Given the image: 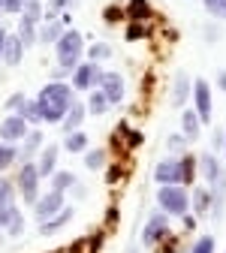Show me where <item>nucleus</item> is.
I'll use <instances>...</instances> for the list:
<instances>
[{"instance_id":"35","label":"nucleus","mask_w":226,"mask_h":253,"mask_svg":"<svg viewBox=\"0 0 226 253\" xmlns=\"http://www.w3.org/2000/svg\"><path fill=\"white\" fill-rule=\"evenodd\" d=\"M184 142H187V136H184V133H175V136H169V139H166V148L172 151V157H175V154H181V151L187 148Z\"/></svg>"},{"instance_id":"12","label":"nucleus","mask_w":226,"mask_h":253,"mask_svg":"<svg viewBox=\"0 0 226 253\" xmlns=\"http://www.w3.org/2000/svg\"><path fill=\"white\" fill-rule=\"evenodd\" d=\"M63 205H67V202H63V193H60V190H51V193H43V196L34 202V214H37L40 220H48V217L57 214Z\"/></svg>"},{"instance_id":"29","label":"nucleus","mask_w":226,"mask_h":253,"mask_svg":"<svg viewBox=\"0 0 226 253\" xmlns=\"http://www.w3.org/2000/svg\"><path fill=\"white\" fill-rule=\"evenodd\" d=\"M85 166H88L90 172H96V169H103V166H106V151H103V148H93V151H85Z\"/></svg>"},{"instance_id":"33","label":"nucleus","mask_w":226,"mask_h":253,"mask_svg":"<svg viewBox=\"0 0 226 253\" xmlns=\"http://www.w3.org/2000/svg\"><path fill=\"white\" fill-rule=\"evenodd\" d=\"M202 3H205L208 15H214V18L226 21V0H202Z\"/></svg>"},{"instance_id":"5","label":"nucleus","mask_w":226,"mask_h":253,"mask_svg":"<svg viewBox=\"0 0 226 253\" xmlns=\"http://www.w3.org/2000/svg\"><path fill=\"white\" fill-rule=\"evenodd\" d=\"M157 205L169 217H184L190 211V193L184 184H160L157 190Z\"/></svg>"},{"instance_id":"34","label":"nucleus","mask_w":226,"mask_h":253,"mask_svg":"<svg viewBox=\"0 0 226 253\" xmlns=\"http://www.w3.org/2000/svg\"><path fill=\"white\" fill-rule=\"evenodd\" d=\"M190 253H214V238L211 235H202L199 241H193Z\"/></svg>"},{"instance_id":"47","label":"nucleus","mask_w":226,"mask_h":253,"mask_svg":"<svg viewBox=\"0 0 226 253\" xmlns=\"http://www.w3.org/2000/svg\"><path fill=\"white\" fill-rule=\"evenodd\" d=\"M67 253H85V241H76V244H73Z\"/></svg>"},{"instance_id":"10","label":"nucleus","mask_w":226,"mask_h":253,"mask_svg":"<svg viewBox=\"0 0 226 253\" xmlns=\"http://www.w3.org/2000/svg\"><path fill=\"white\" fill-rule=\"evenodd\" d=\"M27 133H30V124L21 115H9L0 121V139L3 142H21Z\"/></svg>"},{"instance_id":"37","label":"nucleus","mask_w":226,"mask_h":253,"mask_svg":"<svg viewBox=\"0 0 226 253\" xmlns=\"http://www.w3.org/2000/svg\"><path fill=\"white\" fill-rule=\"evenodd\" d=\"M145 34H148V30H145V24H139V21L127 27V40H142Z\"/></svg>"},{"instance_id":"43","label":"nucleus","mask_w":226,"mask_h":253,"mask_svg":"<svg viewBox=\"0 0 226 253\" xmlns=\"http://www.w3.org/2000/svg\"><path fill=\"white\" fill-rule=\"evenodd\" d=\"M103 247V235H96V238H90V253H96Z\"/></svg>"},{"instance_id":"31","label":"nucleus","mask_w":226,"mask_h":253,"mask_svg":"<svg viewBox=\"0 0 226 253\" xmlns=\"http://www.w3.org/2000/svg\"><path fill=\"white\" fill-rule=\"evenodd\" d=\"M106 57H112V48H109L106 42H93V45L88 48V60H93V63H100V60H106Z\"/></svg>"},{"instance_id":"28","label":"nucleus","mask_w":226,"mask_h":253,"mask_svg":"<svg viewBox=\"0 0 226 253\" xmlns=\"http://www.w3.org/2000/svg\"><path fill=\"white\" fill-rule=\"evenodd\" d=\"M79 181H76V175L73 172H57L54 169V175H51V190H60V193H67V190H73Z\"/></svg>"},{"instance_id":"49","label":"nucleus","mask_w":226,"mask_h":253,"mask_svg":"<svg viewBox=\"0 0 226 253\" xmlns=\"http://www.w3.org/2000/svg\"><path fill=\"white\" fill-rule=\"evenodd\" d=\"M223 157H226V139H223Z\"/></svg>"},{"instance_id":"16","label":"nucleus","mask_w":226,"mask_h":253,"mask_svg":"<svg viewBox=\"0 0 226 253\" xmlns=\"http://www.w3.org/2000/svg\"><path fill=\"white\" fill-rule=\"evenodd\" d=\"M196 166H199V172H202V178H205L208 184H214L217 178H223V175H226V169L220 166V160H217L214 154H202L199 160H196Z\"/></svg>"},{"instance_id":"27","label":"nucleus","mask_w":226,"mask_h":253,"mask_svg":"<svg viewBox=\"0 0 226 253\" xmlns=\"http://www.w3.org/2000/svg\"><path fill=\"white\" fill-rule=\"evenodd\" d=\"M148 15H151V3H148V0H130V6H127V18L142 24Z\"/></svg>"},{"instance_id":"30","label":"nucleus","mask_w":226,"mask_h":253,"mask_svg":"<svg viewBox=\"0 0 226 253\" xmlns=\"http://www.w3.org/2000/svg\"><path fill=\"white\" fill-rule=\"evenodd\" d=\"M18 160V151H15V145L12 142H6V145H0V172H6L12 163Z\"/></svg>"},{"instance_id":"7","label":"nucleus","mask_w":226,"mask_h":253,"mask_svg":"<svg viewBox=\"0 0 226 253\" xmlns=\"http://www.w3.org/2000/svg\"><path fill=\"white\" fill-rule=\"evenodd\" d=\"M169 220H172V217L163 214V211L151 214V217L145 220V229H142V244H145V247H154V244H160V241H166V238H169V229H172Z\"/></svg>"},{"instance_id":"44","label":"nucleus","mask_w":226,"mask_h":253,"mask_svg":"<svg viewBox=\"0 0 226 253\" xmlns=\"http://www.w3.org/2000/svg\"><path fill=\"white\" fill-rule=\"evenodd\" d=\"M217 87H220V90H226V70H220V73H217Z\"/></svg>"},{"instance_id":"8","label":"nucleus","mask_w":226,"mask_h":253,"mask_svg":"<svg viewBox=\"0 0 226 253\" xmlns=\"http://www.w3.org/2000/svg\"><path fill=\"white\" fill-rule=\"evenodd\" d=\"M100 79H103L100 63L85 60L73 70V90H93V87H100Z\"/></svg>"},{"instance_id":"21","label":"nucleus","mask_w":226,"mask_h":253,"mask_svg":"<svg viewBox=\"0 0 226 253\" xmlns=\"http://www.w3.org/2000/svg\"><path fill=\"white\" fill-rule=\"evenodd\" d=\"M63 30H67V24L51 18V21H45V24H43V30L37 34V42H45V45H48V42H57V40L63 37Z\"/></svg>"},{"instance_id":"32","label":"nucleus","mask_w":226,"mask_h":253,"mask_svg":"<svg viewBox=\"0 0 226 253\" xmlns=\"http://www.w3.org/2000/svg\"><path fill=\"white\" fill-rule=\"evenodd\" d=\"M21 15H27V18H43L45 15V9H43V3L40 0H24V6H21Z\"/></svg>"},{"instance_id":"45","label":"nucleus","mask_w":226,"mask_h":253,"mask_svg":"<svg viewBox=\"0 0 226 253\" xmlns=\"http://www.w3.org/2000/svg\"><path fill=\"white\" fill-rule=\"evenodd\" d=\"M67 76H70L67 70H54V73H51V79H54V82H63V79H67Z\"/></svg>"},{"instance_id":"41","label":"nucleus","mask_w":226,"mask_h":253,"mask_svg":"<svg viewBox=\"0 0 226 253\" xmlns=\"http://www.w3.org/2000/svg\"><path fill=\"white\" fill-rule=\"evenodd\" d=\"M6 37H9V34H6V30H3V27H0V60H3V48H6Z\"/></svg>"},{"instance_id":"13","label":"nucleus","mask_w":226,"mask_h":253,"mask_svg":"<svg viewBox=\"0 0 226 253\" xmlns=\"http://www.w3.org/2000/svg\"><path fill=\"white\" fill-rule=\"evenodd\" d=\"M73 217H76V208H70V205H63L57 214H51L48 220H40V235H54V232H60L67 223H73Z\"/></svg>"},{"instance_id":"2","label":"nucleus","mask_w":226,"mask_h":253,"mask_svg":"<svg viewBox=\"0 0 226 253\" xmlns=\"http://www.w3.org/2000/svg\"><path fill=\"white\" fill-rule=\"evenodd\" d=\"M15 196H18L15 187L6 178H0V232H6L12 238L24 232V214L15 205Z\"/></svg>"},{"instance_id":"24","label":"nucleus","mask_w":226,"mask_h":253,"mask_svg":"<svg viewBox=\"0 0 226 253\" xmlns=\"http://www.w3.org/2000/svg\"><path fill=\"white\" fill-rule=\"evenodd\" d=\"M109 109H112V103L106 100V93H103L100 87H93L90 97H88V112H90V115H106Z\"/></svg>"},{"instance_id":"48","label":"nucleus","mask_w":226,"mask_h":253,"mask_svg":"<svg viewBox=\"0 0 226 253\" xmlns=\"http://www.w3.org/2000/svg\"><path fill=\"white\" fill-rule=\"evenodd\" d=\"M205 37H208V40H217V37H220V30H217V27H214V24H211V27H208V30H205Z\"/></svg>"},{"instance_id":"23","label":"nucleus","mask_w":226,"mask_h":253,"mask_svg":"<svg viewBox=\"0 0 226 253\" xmlns=\"http://www.w3.org/2000/svg\"><path fill=\"white\" fill-rule=\"evenodd\" d=\"M18 40L24 42V48L37 45V21L34 18H27V15L18 18Z\"/></svg>"},{"instance_id":"19","label":"nucleus","mask_w":226,"mask_h":253,"mask_svg":"<svg viewBox=\"0 0 226 253\" xmlns=\"http://www.w3.org/2000/svg\"><path fill=\"white\" fill-rule=\"evenodd\" d=\"M21 57H24V42L18 40V34H15V37H6L3 63H9V67H18V63H21Z\"/></svg>"},{"instance_id":"46","label":"nucleus","mask_w":226,"mask_h":253,"mask_svg":"<svg viewBox=\"0 0 226 253\" xmlns=\"http://www.w3.org/2000/svg\"><path fill=\"white\" fill-rule=\"evenodd\" d=\"M184 226L193 229V226H196V217H193V214H184Z\"/></svg>"},{"instance_id":"25","label":"nucleus","mask_w":226,"mask_h":253,"mask_svg":"<svg viewBox=\"0 0 226 253\" xmlns=\"http://www.w3.org/2000/svg\"><path fill=\"white\" fill-rule=\"evenodd\" d=\"M190 205H193V211H196V214L211 211V190H208V187H196V190H193Z\"/></svg>"},{"instance_id":"18","label":"nucleus","mask_w":226,"mask_h":253,"mask_svg":"<svg viewBox=\"0 0 226 253\" xmlns=\"http://www.w3.org/2000/svg\"><path fill=\"white\" fill-rule=\"evenodd\" d=\"M85 115H88V106L76 100V103L70 106V112L63 115V121H60V124H63V130H67V133H73V130H82V124H85Z\"/></svg>"},{"instance_id":"42","label":"nucleus","mask_w":226,"mask_h":253,"mask_svg":"<svg viewBox=\"0 0 226 253\" xmlns=\"http://www.w3.org/2000/svg\"><path fill=\"white\" fill-rule=\"evenodd\" d=\"M118 15H121V9H118V6H109V9H106V21H115Z\"/></svg>"},{"instance_id":"15","label":"nucleus","mask_w":226,"mask_h":253,"mask_svg":"<svg viewBox=\"0 0 226 253\" xmlns=\"http://www.w3.org/2000/svg\"><path fill=\"white\" fill-rule=\"evenodd\" d=\"M190 93H193V82H190V76L181 70V73H175V82H172V97H169V103L172 106H184L187 100H190Z\"/></svg>"},{"instance_id":"4","label":"nucleus","mask_w":226,"mask_h":253,"mask_svg":"<svg viewBox=\"0 0 226 253\" xmlns=\"http://www.w3.org/2000/svg\"><path fill=\"white\" fill-rule=\"evenodd\" d=\"M54 54H57V63L60 70L73 73L79 63H82V54H85V37L79 34V30H63V37L54 42Z\"/></svg>"},{"instance_id":"3","label":"nucleus","mask_w":226,"mask_h":253,"mask_svg":"<svg viewBox=\"0 0 226 253\" xmlns=\"http://www.w3.org/2000/svg\"><path fill=\"white\" fill-rule=\"evenodd\" d=\"M196 160L193 157H166V160H160L157 169H154V178L157 184H193L196 178Z\"/></svg>"},{"instance_id":"38","label":"nucleus","mask_w":226,"mask_h":253,"mask_svg":"<svg viewBox=\"0 0 226 253\" xmlns=\"http://www.w3.org/2000/svg\"><path fill=\"white\" fill-rule=\"evenodd\" d=\"M142 145V133L139 130H133L130 136H127V148H139Z\"/></svg>"},{"instance_id":"6","label":"nucleus","mask_w":226,"mask_h":253,"mask_svg":"<svg viewBox=\"0 0 226 253\" xmlns=\"http://www.w3.org/2000/svg\"><path fill=\"white\" fill-rule=\"evenodd\" d=\"M15 190H18V196L24 205H34L40 199V169L34 163H21L18 169V178H15Z\"/></svg>"},{"instance_id":"11","label":"nucleus","mask_w":226,"mask_h":253,"mask_svg":"<svg viewBox=\"0 0 226 253\" xmlns=\"http://www.w3.org/2000/svg\"><path fill=\"white\" fill-rule=\"evenodd\" d=\"M6 106L9 109H15L27 124H43V118H40V106H37V100H27L24 93H12V97L6 100Z\"/></svg>"},{"instance_id":"50","label":"nucleus","mask_w":226,"mask_h":253,"mask_svg":"<svg viewBox=\"0 0 226 253\" xmlns=\"http://www.w3.org/2000/svg\"><path fill=\"white\" fill-rule=\"evenodd\" d=\"M0 15H3V9H0Z\"/></svg>"},{"instance_id":"40","label":"nucleus","mask_w":226,"mask_h":253,"mask_svg":"<svg viewBox=\"0 0 226 253\" xmlns=\"http://www.w3.org/2000/svg\"><path fill=\"white\" fill-rule=\"evenodd\" d=\"M118 178H121V166H112V169L106 172V181H109V184H118Z\"/></svg>"},{"instance_id":"39","label":"nucleus","mask_w":226,"mask_h":253,"mask_svg":"<svg viewBox=\"0 0 226 253\" xmlns=\"http://www.w3.org/2000/svg\"><path fill=\"white\" fill-rule=\"evenodd\" d=\"M223 139H226V130H214V139H211V145H214L217 151H223Z\"/></svg>"},{"instance_id":"14","label":"nucleus","mask_w":226,"mask_h":253,"mask_svg":"<svg viewBox=\"0 0 226 253\" xmlns=\"http://www.w3.org/2000/svg\"><path fill=\"white\" fill-rule=\"evenodd\" d=\"M100 90L106 93V100H109L112 106H118V103L124 100V79H121V73H103Z\"/></svg>"},{"instance_id":"17","label":"nucleus","mask_w":226,"mask_h":253,"mask_svg":"<svg viewBox=\"0 0 226 253\" xmlns=\"http://www.w3.org/2000/svg\"><path fill=\"white\" fill-rule=\"evenodd\" d=\"M57 154H60V148H57V145H48V148H43V154H40V163H37V169H40V178H51V175H54V169H57Z\"/></svg>"},{"instance_id":"22","label":"nucleus","mask_w":226,"mask_h":253,"mask_svg":"<svg viewBox=\"0 0 226 253\" xmlns=\"http://www.w3.org/2000/svg\"><path fill=\"white\" fill-rule=\"evenodd\" d=\"M21 142H24V148L18 151V157H21V163H27L30 157H34V154L43 148V133H40V130H30V133H27Z\"/></svg>"},{"instance_id":"9","label":"nucleus","mask_w":226,"mask_h":253,"mask_svg":"<svg viewBox=\"0 0 226 253\" xmlns=\"http://www.w3.org/2000/svg\"><path fill=\"white\" fill-rule=\"evenodd\" d=\"M190 97H193V103H196L193 112L199 115L202 124H208L211 121V84L205 79H196V82H193V93H190Z\"/></svg>"},{"instance_id":"20","label":"nucleus","mask_w":226,"mask_h":253,"mask_svg":"<svg viewBox=\"0 0 226 253\" xmlns=\"http://www.w3.org/2000/svg\"><path fill=\"white\" fill-rule=\"evenodd\" d=\"M199 126H202L199 115L193 112V109H184V115H181V133H184L187 139L196 142V139H199Z\"/></svg>"},{"instance_id":"26","label":"nucleus","mask_w":226,"mask_h":253,"mask_svg":"<svg viewBox=\"0 0 226 253\" xmlns=\"http://www.w3.org/2000/svg\"><path fill=\"white\" fill-rule=\"evenodd\" d=\"M63 148L70 154H85L88 151V136L82 130H73V133H67V139H63Z\"/></svg>"},{"instance_id":"36","label":"nucleus","mask_w":226,"mask_h":253,"mask_svg":"<svg viewBox=\"0 0 226 253\" xmlns=\"http://www.w3.org/2000/svg\"><path fill=\"white\" fill-rule=\"evenodd\" d=\"M21 6H24V0H0V9L12 12V15H21Z\"/></svg>"},{"instance_id":"1","label":"nucleus","mask_w":226,"mask_h":253,"mask_svg":"<svg viewBox=\"0 0 226 253\" xmlns=\"http://www.w3.org/2000/svg\"><path fill=\"white\" fill-rule=\"evenodd\" d=\"M73 103H76L73 84H67V82H48V84L40 90V97H37L40 118H43L45 124H60Z\"/></svg>"}]
</instances>
